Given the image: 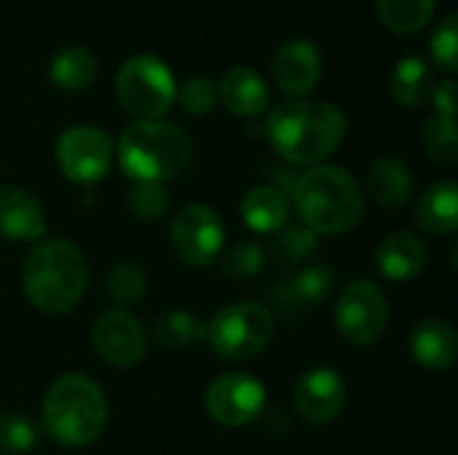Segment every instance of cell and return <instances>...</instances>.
<instances>
[{
  "label": "cell",
  "mask_w": 458,
  "mask_h": 455,
  "mask_svg": "<svg viewBox=\"0 0 458 455\" xmlns=\"http://www.w3.org/2000/svg\"><path fill=\"white\" fill-rule=\"evenodd\" d=\"M349 121L341 107L317 99H287L271 110L266 137L290 164L317 166L346 139Z\"/></svg>",
  "instance_id": "6da1fadb"
},
{
  "label": "cell",
  "mask_w": 458,
  "mask_h": 455,
  "mask_svg": "<svg viewBox=\"0 0 458 455\" xmlns=\"http://www.w3.org/2000/svg\"><path fill=\"white\" fill-rule=\"evenodd\" d=\"M290 196L298 217L309 231L319 233H346L365 215V193L357 177L333 164L309 166L290 185Z\"/></svg>",
  "instance_id": "7a4b0ae2"
},
{
  "label": "cell",
  "mask_w": 458,
  "mask_h": 455,
  "mask_svg": "<svg viewBox=\"0 0 458 455\" xmlns=\"http://www.w3.org/2000/svg\"><path fill=\"white\" fill-rule=\"evenodd\" d=\"M89 284L86 255L67 239H43L21 265V292L43 314H67Z\"/></svg>",
  "instance_id": "3957f363"
},
{
  "label": "cell",
  "mask_w": 458,
  "mask_h": 455,
  "mask_svg": "<svg viewBox=\"0 0 458 455\" xmlns=\"http://www.w3.org/2000/svg\"><path fill=\"white\" fill-rule=\"evenodd\" d=\"M115 158L123 174L134 182L164 185L188 169L193 158V142L177 123L134 121L123 129Z\"/></svg>",
  "instance_id": "277c9868"
},
{
  "label": "cell",
  "mask_w": 458,
  "mask_h": 455,
  "mask_svg": "<svg viewBox=\"0 0 458 455\" xmlns=\"http://www.w3.org/2000/svg\"><path fill=\"white\" fill-rule=\"evenodd\" d=\"M107 426V400L97 381L62 375L43 397V432L64 448H86Z\"/></svg>",
  "instance_id": "5b68a950"
},
{
  "label": "cell",
  "mask_w": 458,
  "mask_h": 455,
  "mask_svg": "<svg viewBox=\"0 0 458 455\" xmlns=\"http://www.w3.org/2000/svg\"><path fill=\"white\" fill-rule=\"evenodd\" d=\"M115 99L137 121H161L177 102V83L166 62L153 54H134L115 75Z\"/></svg>",
  "instance_id": "8992f818"
},
{
  "label": "cell",
  "mask_w": 458,
  "mask_h": 455,
  "mask_svg": "<svg viewBox=\"0 0 458 455\" xmlns=\"http://www.w3.org/2000/svg\"><path fill=\"white\" fill-rule=\"evenodd\" d=\"M274 338V314L255 300H239L225 306L207 324V341L212 351L228 362H244L258 357Z\"/></svg>",
  "instance_id": "52a82bcc"
},
{
  "label": "cell",
  "mask_w": 458,
  "mask_h": 455,
  "mask_svg": "<svg viewBox=\"0 0 458 455\" xmlns=\"http://www.w3.org/2000/svg\"><path fill=\"white\" fill-rule=\"evenodd\" d=\"M333 316L341 338L352 346L365 349L384 335L389 322V303L378 284L368 279H354L338 292Z\"/></svg>",
  "instance_id": "ba28073f"
},
{
  "label": "cell",
  "mask_w": 458,
  "mask_h": 455,
  "mask_svg": "<svg viewBox=\"0 0 458 455\" xmlns=\"http://www.w3.org/2000/svg\"><path fill=\"white\" fill-rule=\"evenodd\" d=\"M115 158L113 139L94 126H70L56 139V164L64 180L75 185L99 182Z\"/></svg>",
  "instance_id": "9c48e42d"
},
{
  "label": "cell",
  "mask_w": 458,
  "mask_h": 455,
  "mask_svg": "<svg viewBox=\"0 0 458 455\" xmlns=\"http://www.w3.org/2000/svg\"><path fill=\"white\" fill-rule=\"evenodd\" d=\"M169 239H172L174 255L185 265L204 268L220 257L223 241H225V228H223V223L212 206L188 204L174 215L172 228H169Z\"/></svg>",
  "instance_id": "30bf717a"
},
{
  "label": "cell",
  "mask_w": 458,
  "mask_h": 455,
  "mask_svg": "<svg viewBox=\"0 0 458 455\" xmlns=\"http://www.w3.org/2000/svg\"><path fill=\"white\" fill-rule=\"evenodd\" d=\"M204 405L215 424L239 429L263 416L266 389L258 378L247 373H223L209 383Z\"/></svg>",
  "instance_id": "8fae6325"
},
{
  "label": "cell",
  "mask_w": 458,
  "mask_h": 455,
  "mask_svg": "<svg viewBox=\"0 0 458 455\" xmlns=\"http://www.w3.org/2000/svg\"><path fill=\"white\" fill-rule=\"evenodd\" d=\"M91 343H94V351L99 354V359L118 370L134 367L148 351V338H145L140 319L123 308L105 311L94 322Z\"/></svg>",
  "instance_id": "7c38bea8"
},
{
  "label": "cell",
  "mask_w": 458,
  "mask_h": 455,
  "mask_svg": "<svg viewBox=\"0 0 458 455\" xmlns=\"http://www.w3.org/2000/svg\"><path fill=\"white\" fill-rule=\"evenodd\" d=\"M346 397H349L346 381L333 367L325 365L303 373L293 394L298 416L314 426H325L335 421L346 405Z\"/></svg>",
  "instance_id": "4fadbf2b"
},
{
  "label": "cell",
  "mask_w": 458,
  "mask_h": 455,
  "mask_svg": "<svg viewBox=\"0 0 458 455\" xmlns=\"http://www.w3.org/2000/svg\"><path fill=\"white\" fill-rule=\"evenodd\" d=\"M271 72H274L276 86L284 94L301 99L309 91H314V86L322 78V54L311 40L290 38L276 48L274 62H271Z\"/></svg>",
  "instance_id": "5bb4252c"
},
{
  "label": "cell",
  "mask_w": 458,
  "mask_h": 455,
  "mask_svg": "<svg viewBox=\"0 0 458 455\" xmlns=\"http://www.w3.org/2000/svg\"><path fill=\"white\" fill-rule=\"evenodd\" d=\"M335 282H338V274L333 268L309 265V268H301L295 276L279 282L271 298L284 314H303L309 308L322 306L333 295Z\"/></svg>",
  "instance_id": "9a60e30c"
},
{
  "label": "cell",
  "mask_w": 458,
  "mask_h": 455,
  "mask_svg": "<svg viewBox=\"0 0 458 455\" xmlns=\"http://www.w3.org/2000/svg\"><path fill=\"white\" fill-rule=\"evenodd\" d=\"M46 236V215L40 201L16 185L0 188V239L40 241Z\"/></svg>",
  "instance_id": "2e32d148"
},
{
  "label": "cell",
  "mask_w": 458,
  "mask_h": 455,
  "mask_svg": "<svg viewBox=\"0 0 458 455\" xmlns=\"http://www.w3.org/2000/svg\"><path fill=\"white\" fill-rule=\"evenodd\" d=\"M217 99L225 105L228 113L239 118H258L266 113L271 94L266 78L252 67H233L223 75L217 86Z\"/></svg>",
  "instance_id": "e0dca14e"
},
{
  "label": "cell",
  "mask_w": 458,
  "mask_h": 455,
  "mask_svg": "<svg viewBox=\"0 0 458 455\" xmlns=\"http://www.w3.org/2000/svg\"><path fill=\"white\" fill-rule=\"evenodd\" d=\"M411 354L424 370H451L458 357V335L454 324L445 319L419 322L411 333Z\"/></svg>",
  "instance_id": "ac0fdd59"
},
{
  "label": "cell",
  "mask_w": 458,
  "mask_h": 455,
  "mask_svg": "<svg viewBox=\"0 0 458 455\" xmlns=\"http://www.w3.org/2000/svg\"><path fill=\"white\" fill-rule=\"evenodd\" d=\"M376 260H378V271L386 279H392V282H411V279H416L427 268L429 249H427V244L416 233L394 231V233H389L378 244Z\"/></svg>",
  "instance_id": "d6986e66"
},
{
  "label": "cell",
  "mask_w": 458,
  "mask_h": 455,
  "mask_svg": "<svg viewBox=\"0 0 458 455\" xmlns=\"http://www.w3.org/2000/svg\"><path fill=\"white\" fill-rule=\"evenodd\" d=\"M368 190L384 209H400L413 196V177L403 158L378 156L368 169Z\"/></svg>",
  "instance_id": "ffe728a7"
},
{
  "label": "cell",
  "mask_w": 458,
  "mask_h": 455,
  "mask_svg": "<svg viewBox=\"0 0 458 455\" xmlns=\"http://www.w3.org/2000/svg\"><path fill=\"white\" fill-rule=\"evenodd\" d=\"M416 223L435 236H451L458 228V188L451 180L432 182L419 204H416Z\"/></svg>",
  "instance_id": "44dd1931"
},
{
  "label": "cell",
  "mask_w": 458,
  "mask_h": 455,
  "mask_svg": "<svg viewBox=\"0 0 458 455\" xmlns=\"http://www.w3.org/2000/svg\"><path fill=\"white\" fill-rule=\"evenodd\" d=\"M290 198L282 188L258 185L242 198V220L255 233H276L287 225Z\"/></svg>",
  "instance_id": "7402d4cb"
},
{
  "label": "cell",
  "mask_w": 458,
  "mask_h": 455,
  "mask_svg": "<svg viewBox=\"0 0 458 455\" xmlns=\"http://www.w3.org/2000/svg\"><path fill=\"white\" fill-rule=\"evenodd\" d=\"M48 78L62 91H83L97 78V59L83 46H67L54 54Z\"/></svg>",
  "instance_id": "603a6c76"
},
{
  "label": "cell",
  "mask_w": 458,
  "mask_h": 455,
  "mask_svg": "<svg viewBox=\"0 0 458 455\" xmlns=\"http://www.w3.org/2000/svg\"><path fill=\"white\" fill-rule=\"evenodd\" d=\"M392 99L403 107H421L432 97V72L416 54L397 62L392 70Z\"/></svg>",
  "instance_id": "cb8c5ba5"
},
{
  "label": "cell",
  "mask_w": 458,
  "mask_h": 455,
  "mask_svg": "<svg viewBox=\"0 0 458 455\" xmlns=\"http://www.w3.org/2000/svg\"><path fill=\"white\" fill-rule=\"evenodd\" d=\"M153 338L169 351L191 349V346L207 341V322H201L191 311H169L161 319H156Z\"/></svg>",
  "instance_id": "d4e9b609"
},
{
  "label": "cell",
  "mask_w": 458,
  "mask_h": 455,
  "mask_svg": "<svg viewBox=\"0 0 458 455\" xmlns=\"http://www.w3.org/2000/svg\"><path fill=\"white\" fill-rule=\"evenodd\" d=\"M376 13L386 29L411 35L429 24L435 13V0H378Z\"/></svg>",
  "instance_id": "484cf974"
},
{
  "label": "cell",
  "mask_w": 458,
  "mask_h": 455,
  "mask_svg": "<svg viewBox=\"0 0 458 455\" xmlns=\"http://www.w3.org/2000/svg\"><path fill=\"white\" fill-rule=\"evenodd\" d=\"M424 150L429 156L432 164L437 166H456L458 161V134L456 121L443 118V115H432L424 123Z\"/></svg>",
  "instance_id": "4316f807"
},
{
  "label": "cell",
  "mask_w": 458,
  "mask_h": 455,
  "mask_svg": "<svg viewBox=\"0 0 458 455\" xmlns=\"http://www.w3.org/2000/svg\"><path fill=\"white\" fill-rule=\"evenodd\" d=\"M317 252V233L306 225H284L271 241V257L282 265L303 263Z\"/></svg>",
  "instance_id": "83f0119b"
},
{
  "label": "cell",
  "mask_w": 458,
  "mask_h": 455,
  "mask_svg": "<svg viewBox=\"0 0 458 455\" xmlns=\"http://www.w3.org/2000/svg\"><path fill=\"white\" fill-rule=\"evenodd\" d=\"M220 271L233 279V282H244V279H252L260 274L263 268V260H266V252L258 241L252 239H242L236 244H231L225 252H220Z\"/></svg>",
  "instance_id": "f1b7e54d"
},
{
  "label": "cell",
  "mask_w": 458,
  "mask_h": 455,
  "mask_svg": "<svg viewBox=\"0 0 458 455\" xmlns=\"http://www.w3.org/2000/svg\"><path fill=\"white\" fill-rule=\"evenodd\" d=\"M40 440L38 426L21 413H0V453L24 455L30 453Z\"/></svg>",
  "instance_id": "f546056e"
},
{
  "label": "cell",
  "mask_w": 458,
  "mask_h": 455,
  "mask_svg": "<svg viewBox=\"0 0 458 455\" xmlns=\"http://www.w3.org/2000/svg\"><path fill=\"white\" fill-rule=\"evenodd\" d=\"M148 290V279L142 274L140 265L123 260V263H115L107 274V295L121 303V306H131L137 303Z\"/></svg>",
  "instance_id": "4dcf8cb0"
},
{
  "label": "cell",
  "mask_w": 458,
  "mask_h": 455,
  "mask_svg": "<svg viewBox=\"0 0 458 455\" xmlns=\"http://www.w3.org/2000/svg\"><path fill=\"white\" fill-rule=\"evenodd\" d=\"M129 212L131 217H137L140 223H156L166 215L169 209V193L164 190V185L156 182H137L129 190Z\"/></svg>",
  "instance_id": "1f68e13d"
},
{
  "label": "cell",
  "mask_w": 458,
  "mask_h": 455,
  "mask_svg": "<svg viewBox=\"0 0 458 455\" xmlns=\"http://www.w3.org/2000/svg\"><path fill=\"white\" fill-rule=\"evenodd\" d=\"M429 54L435 59V64L440 70H445L448 75H454L458 70V13L451 11L445 13V19L435 27L432 38H429Z\"/></svg>",
  "instance_id": "d6a6232c"
},
{
  "label": "cell",
  "mask_w": 458,
  "mask_h": 455,
  "mask_svg": "<svg viewBox=\"0 0 458 455\" xmlns=\"http://www.w3.org/2000/svg\"><path fill=\"white\" fill-rule=\"evenodd\" d=\"M177 99L188 115H207L217 105V86L207 75H191L177 88Z\"/></svg>",
  "instance_id": "836d02e7"
},
{
  "label": "cell",
  "mask_w": 458,
  "mask_h": 455,
  "mask_svg": "<svg viewBox=\"0 0 458 455\" xmlns=\"http://www.w3.org/2000/svg\"><path fill=\"white\" fill-rule=\"evenodd\" d=\"M432 105H435V115H443V118H451L456 121V105H458V88L456 80L448 78L445 83H440L437 88H432Z\"/></svg>",
  "instance_id": "e575fe53"
}]
</instances>
